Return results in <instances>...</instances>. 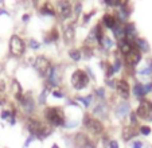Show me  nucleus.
Here are the masks:
<instances>
[{"label":"nucleus","instance_id":"f257e3e1","mask_svg":"<svg viewBox=\"0 0 152 148\" xmlns=\"http://www.w3.org/2000/svg\"><path fill=\"white\" fill-rule=\"evenodd\" d=\"M46 117L53 125H62L65 122V114L59 108H49L46 112Z\"/></svg>","mask_w":152,"mask_h":148},{"label":"nucleus","instance_id":"f03ea898","mask_svg":"<svg viewBox=\"0 0 152 148\" xmlns=\"http://www.w3.org/2000/svg\"><path fill=\"white\" fill-rule=\"evenodd\" d=\"M10 51L15 57H20L24 53V42L18 35H12L10 39Z\"/></svg>","mask_w":152,"mask_h":148},{"label":"nucleus","instance_id":"7ed1b4c3","mask_svg":"<svg viewBox=\"0 0 152 148\" xmlns=\"http://www.w3.org/2000/svg\"><path fill=\"white\" fill-rule=\"evenodd\" d=\"M89 82V78L86 75L85 71L82 70H77L73 73L72 75V85L75 89H83L86 86V84Z\"/></svg>","mask_w":152,"mask_h":148},{"label":"nucleus","instance_id":"20e7f679","mask_svg":"<svg viewBox=\"0 0 152 148\" xmlns=\"http://www.w3.org/2000/svg\"><path fill=\"white\" fill-rule=\"evenodd\" d=\"M83 125L88 128V131L92 132V133H101V132L104 131V125L100 120L92 119V117H88V116L83 119Z\"/></svg>","mask_w":152,"mask_h":148},{"label":"nucleus","instance_id":"39448f33","mask_svg":"<svg viewBox=\"0 0 152 148\" xmlns=\"http://www.w3.org/2000/svg\"><path fill=\"white\" fill-rule=\"evenodd\" d=\"M27 128H28V131L34 136H39V137H42L45 135V131H46V127L43 125V122L34 120V119H30L27 121Z\"/></svg>","mask_w":152,"mask_h":148},{"label":"nucleus","instance_id":"423d86ee","mask_svg":"<svg viewBox=\"0 0 152 148\" xmlns=\"http://www.w3.org/2000/svg\"><path fill=\"white\" fill-rule=\"evenodd\" d=\"M136 113H137V116L141 117V119L149 120V121H151L152 120V104L149 103V101L143 100L140 103V105H139L137 112H136Z\"/></svg>","mask_w":152,"mask_h":148},{"label":"nucleus","instance_id":"0eeeda50","mask_svg":"<svg viewBox=\"0 0 152 148\" xmlns=\"http://www.w3.org/2000/svg\"><path fill=\"white\" fill-rule=\"evenodd\" d=\"M34 66H35V69L38 70V73H39L40 75H47L49 70L51 69L49 59H47V58H45V57H38L37 59H35Z\"/></svg>","mask_w":152,"mask_h":148},{"label":"nucleus","instance_id":"6e6552de","mask_svg":"<svg viewBox=\"0 0 152 148\" xmlns=\"http://www.w3.org/2000/svg\"><path fill=\"white\" fill-rule=\"evenodd\" d=\"M140 58H141L140 51H139L136 47H133L132 50L125 55V59H126V63H128V65H136V63H139Z\"/></svg>","mask_w":152,"mask_h":148},{"label":"nucleus","instance_id":"1a4fd4ad","mask_svg":"<svg viewBox=\"0 0 152 148\" xmlns=\"http://www.w3.org/2000/svg\"><path fill=\"white\" fill-rule=\"evenodd\" d=\"M90 144V140L88 139V137L85 136V135L82 133H78L77 136H75V145H77L78 148H93Z\"/></svg>","mask_w":152,"mask_h":148},{"label":"nucleus","instance_id":"9d476101","mask_svg":"<svg viewBox=\"0 0 152 148\" xmlns=\"http://www.w3.org/2000/svg\"><path fill=\"white\" fill-rule=\"evenodd\" d=\"M117 90L120 92V94L124 97V98H128V94H129V85L126 81H118L117 82Z\"/></svg>","mask_w":152,"mask_h":148},{"label":"nucleus","instance_id":"9b49d317","mask_svg":"<svg viewBox=\"0 0 152 148\" xmlns=\"http://www.w3.org/2000/svg\"><path fill=\"white\" fill-rule=\"evenodd\" d=\"M59 12L63 18H69L72 15V6L66 1H61L59 3Z\"/></svg>","mask_w":152,"mask_h":148},{"label":"nucleus","instance_id":"f8f14e48","mask_svg":"<svg viewBox=\"0 0 152 148\" xmlns=\"http://www.w3.org/2000/svg\"><path fill=\"white\" fill-rule=\"evenodd\" d=\"M104 23H105V26L106 27H110V29H115L116 27V23H117V19H116L113 15H109V14H106L104 15Z\"/></svg>","mask_w":152,"mask_h":148},{"label":"nucleus","instance_id":"ddd939ff","mask_svg":"<svg viewBox=\"0 0 152 148\" xmlns=\"http://www.w3.org/2000/svg\"><path fill=\"white\" fill-rule=\"evenodd\" d=\"M63 37H65V42L66 43H70L73 39H74V29H73V26H69L65 29Z\"/></svg>","mask_w":152,"mask_h":148},{"label":"nucleus","instance_id":"4468645a","mask_svg":"<svg viewBox=\"0 0 152 148\" xmlns=\"http://www.w3.org/2000/svg\"><path fill=\"white\" fill-rule=\"evenodd\" d=\"M135 135H136V132H135V129H133L132 127H125L124 131H123V139L128 141V140H131Z\"/></svg>","mask_w":152,"mask_h":148},{"label":"nucleus","instance_id":"2eb2a0df","mask_svg":"<svg viewBox=\"0 0 152 148\" xmlns=\"http://www.w3.org/2000/svg\"><path fill=\"white\" fill-rule=\"evenodd\" d=\"M128 112H129V105L126 103L120 104V105H118V108H117V116L123 117L124 114H126Z\"/></svg>","mask_w":152,"mask_h":148},{"label":"nucleus","instance_id":"dca6fc26","mask_svg":"<svg viewBox=\"0 0 152 148\" xmlns=\"http://www.w3.org/2000/svg\"><path fill=\"white\" fill-rule=\"evenodd\" d=\"M133 92H135V94H136V96H139V97H141L144 93H147L145 88H144L143 85H136L135 88H133Z\"/></svg>","mask_w":152,"mask_h":148},{"label":"nucleus","instance_id":"f3484780","mask_svg":"<svg viewBox=\"0 0 152 148\" xmlns=\"http://www.w3.org/2000/svg\"><path fill=\"white\" fill-rule=\"evenodd\" d=\"M70 57H72V59L74 61H80L81 59V51L80 50H70Z\"/></svg>","mask_w":152,"mask_h":148},{"label":"nucleus","instance_id":"a211bd4d","mask_svg":"<svg viewBox=\"0 0 152 148\" xmlns=\"http://www.w3.org/2000/svg\"><path fill=\"white\" fill-rule=\"evenodd\" d=\"M100 42H101V45H102V46H104V47H105V48H109L110 46H112V40H110L109 38H108V37H104L102 39L100 40Z\"/></svg>","mask_w":152,"mask_h":148},{"label":"nucleus","instance_id":"6ab92c4d","mask_svg":"<svg viewBox=\"0 0 152 148\" xmlns=\"http://www.w3.org/2000/svg\"><path fill=\"white\" fill-rule=\"evenodd\" d=\"M55 39H58V32H57V30H53V31L50 32L49 37L46 38V40L50 42V40H55Z\"/></svg>","mask_w":152,"mask_h":148},{"label":"nucleus","instance_id":"aec40b11","mask_svg":"<svg viewBox=\"0 0 152 148\" xmlns=\"http://www.w3.org/2000/svg\"><path fill=\"white\" fill-rule=\"evenodd\" d=\"M42 14H49V15H54V10L51 8V7L49 6V4H46V6L42 8Z\"/></svg>","mask_w":152,"mask_h":148},{"label":"nucleus","instance_id":"412c9836","mask_svg":"<svg viewBox=\"0 0 152 148\" xmlns=\"http://www.w3.org/2000/svg\"><path fill=\"white\" fill-rule=\"evenodd\" d=\"M137 43H139V48H143L144 51H145V50H148V46H147L145 40H143V39H137Z\"/></svg>","mask_w":152,"mask_h":148},{"label":"nucleus","instance_id":"4be33fe9","mask_svg":"<svg viewBox=\"0 0 152 148\" xmlns=\"http://www.w3.org/2000/svg\"><path fill=\"white\" fill-rule=\"evenodd\" d=\"M78 100H80V101H82V103L85 104L86 106H88V105H89V104H90V101H92V97H90V96H89V97H80Z\"/></svg>","mask_w":152,"mask_h":148},{"label":"nucleus","instance_id":"5701e85b","mask_svg":"<svg viewBox=\"0 0 152 148\" xmlns=\"http://www.w3.org/2000/svg\"><path fill=\"white\" fill-rule=\"evenodd\" d=\"M140 132H141V133H143V135H148L149 132H151V128H149V127L143 125V127H141V128H140Z\"/></svg>","mask_w":152,"mask_h":148},{"label":"nucleus","instance_id":"b1692460","mask_svg":"<svg viewBox=\"0 0 152 148\" xmlns=\"http://www.w3.org/2000/svg\"><path fill=\"white\" fill-rule=\"evenodd\" d=\"M105 3L109 4V6H120V4H121L118 0H106Z\"/></svg>","mask_w":152,"mask_h":148},{"label":"nucleus","instance_id":"393cba45","mask_svg":"<svg viewBox=\"0 0 152 148\" xmlns=\"http://www.w3.org/2000/svg\"><path fill=\"white\" fill-rule=\"evenodd\" d=\"M143 147V144H141V141H135L132 144V148H141Z\"/></svg>","mask_w":152,"mask_h":148},{"label":"nucleus","instance_id":"a878e982","mask_svg":"<svg viewBox=\"0 0 152 148\" xmlns=\"http://www.w3.org/2000/svg\"><path fill=\"white\" fill-rule=\"evenodd\" d=\"M30 46H31L32 48H38V47H39V43H38L37 40H31V45H30Z\"/></svg>","mask_w":152,"mask_h":148},{"label":"nucleus","instance_id":"bb28decb","mask_svg":"<svg viewBox=\"0 0 152 148\" xmlns=\"http://www.w3.org/2000/svg\"><path fill=\"white\" fill-rule=\"evenodd\" d=\"M121 66V62H118V61H116V63H115V67H113V70H118V67Z\"/></svg>","mask_w":152,"mask_h":148},{"label":"nucleus","instance_id":"cd10ccee","mask_svg":"<svg viewBox=\"0 0 152 148\" xmlns=\"http://www.w3.org/2000/svg\"><path fill=\"white\" fill-rule=\"evenodd\" d=\"M110 148H118L117 143H116V141H110Z\"/></svg>","mask_w":152,"mask_h":148},{"label":"nucleus","instance_id":"c85d7f7f","mask_svg":"<svg viewBox=\"0 0 152 148\" xmlns=\"http://www.w3.org/2000/svg\"><path fill=\"white\" fill-rule=\"evenodd\" d=\"M54 96H57V97H62V93H61V92H54Z\"/></svg>","mask_w":152,"mask_h":148},{"label":"nucleus","instance_id":"c756f323","mask_svg":"<svg viewBox=\"0 0 152 148\" xmlns=\"http://www.w3.org/2000/svg\"><path fill=\"white\" fill-rule=\"evenodd\" d=\"M51 148H59V147H58V145H53Z\"/></svg>","mask_w":152,"mask_h":148}]
</instances>
